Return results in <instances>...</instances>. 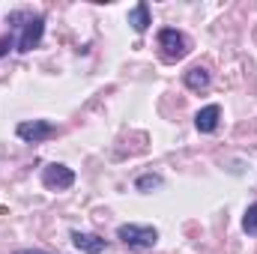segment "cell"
Wrapping results in <instances>:
<instances>
[{
    "label": "cell",
    "mask_w": 257,
    "mask_h": 254,
    "mask_svg": "<svg viewBox=\"0 0 257 254\" xmlns=\"http://www.w3.org/2000/svg\"><path fill=\"white\" fill-rule=\"evenodd\" d=\"M183 84H186L192 93H203V90H209L212 75H209V69H206V66H192L189 72H183Z\"/></svg>",
    "instance_id": "obj_8"
},
{
    "label": "cell",
    "mask_w": 257,
    "mask_h": 254,
    "mask_svg": "<svg viewBox=\"0 0 257 254\" xmlns=\"http://www.w3.org/2000/svg\"><path fill=\"white\" fill-rule=\"evenodd\" d=\"M15 254H48V251H42V248H18Z\"/></svg>",
    "instance_id": "obj_12"
},
{
    "label": "cell",
    "mask_w": 257,
    "mask_h": 254,
    "mask_svg": "<svg viewBox=\"0 0 257 254\" xmlns=\"http://www.w3.org/2000/svg\"><path fill=\"white\" fill-rule=\"evenodd\" d=\"M242 230L248 236H257V203H248V209L242 215Z\"/></svg>",
    "instance_id": "obj_11"
},
{
    "label": "cell",
    "mask_w": 257,
    "mask_h": 254,
    "mask_svg": "<svg viewBox=\"0 0 257 254\" xmlns=\"http://www.w3.org/2000/svg\"><path fill=\"white\" fill-rule=\"evenodd\" d=\"M42 186L51 191H66L75 186V171L72 168H66L60 162H51V165H45L42 168Z\"/></svg>",
    "instance_id": "obj_4"
},
{
    "label": "cell",
    "mask_w": 257,
    "mask_h": 254,
    "mask_svg": "<svg viewBox=\"0 0 257 254\" xmlns=\"http://www.w3.org/2000/svg\"><path fill=\"white\" fill-rule=\"evenodd\" d=\"M6 24L12 30L9 36H12L18 54L33 51L42 42V36H45V15L42 12H33V9H12L9 18H6Z\"/></svg>",
    "instance_id": "obj_1"
},
{
    "label": "cell",
    "mask_w": 257,
    "mask_h": 254,
    "mask_svg": "<svg viewBox=\"0 0 257 254\" xmlns=\"http://www.w3.org/2000/svg\"><path fill=\"white\" fill-rule=\"evenodd\" d=\"M162 177L159 174H141L138 180H135V189L138 191H153V189H162Z\"/></svg>",
    "instance_id": "obj_10"
},
{
    "label": "cell",
    "mask_w": 257,
    "mask_h": 254,
    "mask_svg": "<svg viewBox=\"0 0 257 254\" xmlns=\"http://www.w3.org/2000/svg\"><path fill=\"white\" fill-rule=\"evenodd\" d=\"M15 135L21 141H27V144H42V141L57 135V126L48 123V120H24V123L15 126Z\"/></svg>",
    "instance_id": "obj_5"
},
{
    "label": "cell",
    "mask_w": 257,
    "mask_h": 254,
    "mask_svg": "<svg viewBox=\"0 0 257 254\" xmlns=\"http://www.w3.org/2000/svg\"><path fill=\"white\" fill-rule=\"evenodd\" d=\"M128 24H132L135 33H147L150 24H153V18H150V6H147V3L132 6V9H128Z\"/></svg>",
    "instance_id": "obj_9"
},
{
    "label": "cell",
    "mask_w": 257,
    "mask_h": 254,
    "mask_svg": "<svg viewBox=\"0 0 257 254\" xmlns=\"http://www.w3.org/2000/svg\"><path fill=\"white\" fill-rule=\"evenodd\" d=\"M156 42H159V51H162V57L168 63H177V60H183L192 51L189 48V36L183 30H177V27H162L159 36H156Z\"/></svg>",
    "instance_id": "obj_2"
},
{
    "label": "cell",
    "mask_w": 257,
    "mask_h": 254,
    "mask_svg": "<svg viewBox=\"0 0 257 254\" xmlns=\"http://www.w3.org/2000/svg\"><path fill=\"white\" fill-rule=\"evenodd\" d=\"M218 123H221V108L218 105H206L194 114V126H197L200 135H212L218 129Z\"/></svg>",
    "instance_id": "obj_7"
},
{
    "label": "cell",
    "mask_w": 257,
    "mask_h": 254,
    "mask_svg": "<svg viewBox=\"0 0 257 254\" xmlns=\"http://www.w3.org/2000/svg\"><path fill=\"white\" fill-rule=\"evenodd\" d=\"M117 239L123 245H128V248L144 251V248H153L159 242V230L153 224H120L117 227Z\"/></svg>",
    "instance_id": "obj_3"
},
{
    "label": "cell",
    "mask_w": 257,
    "mask_h": 254,
    "mask_svg": "<svg viewBox=\"0 0 257 254\" xmlns=\"http://www.w3.org/2000/svg\"><path fill=\"white\" fill-rule=\"evenodd\" d=\"M72 245L81 254H102L108 248V239H102L99 233H81V230H75L72 233Z\"/></svg>",
    "instance_id": "obj_6"
}]
</instances>
